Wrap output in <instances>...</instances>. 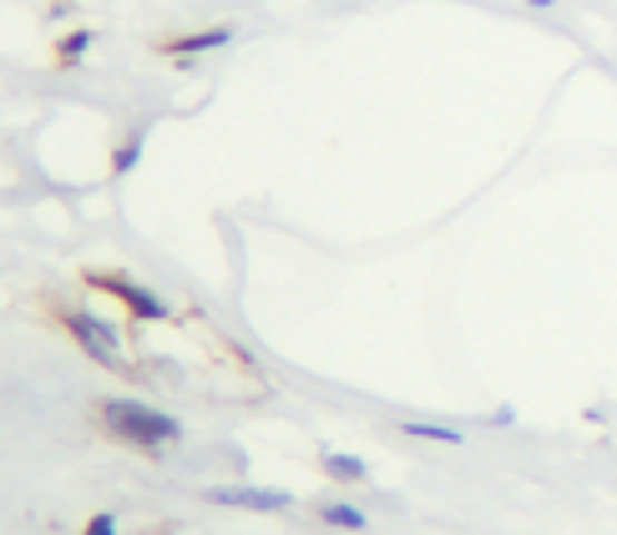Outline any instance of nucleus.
Wrapping results in <instances>:
<instances>
[{
  "instance_id": "39448f33",
  "label": "nucleus",
  "mask_w": 617,
  "mask_h": 535,
  "mask_svg": "<svg viewBox=\"0 0 617 535\" xmlns=\"http://www.w3.org/2000/svg\"><path fill=\"white\" fill-rule=\"evenodd\" d=\"M233 41V26H213V31H193V36H177L167 41V56H203V51H218V46Z\"/></svg>"
},
{
  "instance_id": "20e7f679",
  "label": "nucleus",
  "mask_w": 617,
  "mask_h": 535,
  "mask_svg": "<svg viewBox=\"0 0 617 535\" xmlns=\"http://www.w3.org/2000/svg\"><path fill=\"white\" fill-rule=\"evenodd\" d=\"M97 284H107L111 294L127 304V314L133 318H143V324H157V318H167V304L153 294V288H143V284H133V278H97Z\"/></svg>"
},
{
  "instance_id": "423d86ee",
  "label": "nucleus",
  "mask_w": 617,
  "mask_h": 535,
  "mask_svg": "<svg viewBox=\"0 0 617 535\" xmlns=\"http://www.w3.org/2000/svg\"><path fill=\"white\" fill-rule=\"evenodd\" d=\"M324 475H330V480H340V485H360L364 475H370V465H364L360 455H334V449H324Z\"/></svg>"
},
{
  "instance_id": "7ed1b4c3",
  "label": "nucleus",
  "mask_w": 617,
  "mask_h": 535,
  "mask_svg": "<svg viewBox=\"0 0 617 535\" xmlns=\"http://www.w3.org/2000/svg\"><path fill=\"white\" fill-rule=\"evenodd\" d=\"M213 505H228V511H288L294 505V495L288 491H264V485H218V491H208Z\"/></svg>"
},
{
  "instance_id": "f8f14e48",
  "label": "nucleus",
  "mask_w": 617,
  "mask_h": 535,
  "mask_svg": "<svg viewBox=\"0 0 617 535\" xmlns=\"http://www.w3.org/2000/svg\"><path fill=\"white\" fill-rule=\"evenodd\" d=\"M511 419H517V409H511V405H501V409H497V415H491V425H497V429H501V425H511Z\"/></svg>"
},
{
  "instance_id": "1a4fd4ad",
  "label": "nucleus",
  "mask_w": 617,
  "mask_h": 535,
  "mask_svg": "<svg viewBox=\"0 0 617 535\" xmlns=\"http://www.w3.org/2000/svg\"><path fill=\"white\" fill-rule=\"evenodd\" d=\"M320 515H324V525H340V531H364V525H370L364 511H354V505H344V501H330Z\"/></svg>"
},
{
  "instance_id": "9d476101",
  "label": "nucleus",
  "mask_w": 617,
  "mask_h": 535,
  "mask_svg": "<svg viewBox=\"0 0 617 535\" xmlns=\"http://www.w3.org/2000/svg\"><path fill=\"white\" fill-rule=\"evenodd\" d=\"M56 51H61V66H71V61H81V56L91 51V31H71L67 41L56 46Z\"/></svg>"
},
{
  "instance_id": "f257e3e1",
  "label": "nucleus",
  "mask_w": 617,
  "mask_h": 535,
  "mask_svg": "<svg viewBox=\"0 0 617 535\" xmlns=\"http://www.w3.org/2000/svg\"><path fill=\"white\" fill-rule=\"evenodd\" d=\"M101 419H107V429L117 439L143 445V449H163V445H173V439H183V425H177L173 415H163V409L143 405V399H107Z\"/></svg>"
},
{
  "instance_id": "0eeeda50",
  "label": "nucleus",
  "mask_w": 617,
  "mask_h": 535,
  "mask_svg": "<svg viewBox=\"0 0 617 535\" xmlns=\"http://www.w3.org/2000/svg\"><path fill=\"white\" fill-rule=\"evenodd\" d=\"M400 429H405L410 439H435V445H461V439H466L461 429H451V425H425V419H405Z\"/></svg>"
},
{
  "instance_id": "ddd939ff",
  "label": "nucleus",
  "mask_w": 617,
  "mask_h": 535,
  "mask_svg": "<svg viewBox=\"0 0 617 535\" xmlns=\"http://www.w3.org/2000/svg\"><path fill=\"white\" fill-rule=\"evenodd\" d=\"M527 6H537V11H551V6H557V0H527Z\"/></svg>"
},
{
  "instance_id": "9b49d317",
  "label": "nucleus",
  "mask_w": 617,
  "mask_h": 535,
  "mask_svg": "<svg viewBox=\"0 0 617 535\" xmlns=\"http://www.w3.org/2000/svg\"><path fill=\"white\" fill-rule=\"evenodd\" d=\"M81 535H117V515H111V511L91 515V521H87V531H81Z\"/></svg>"
},
{
  "instance_id": "6e6552de",
  "label": "nucleus",
  "mask_w": 617,
  "mask_h": 535,
  "mask_svg": "<svg viewBox=\"0 0 617 535\" xmlns=\"http://www.w3.org/2000/svg\"><path fill=\"white\" fill-rule=\"evenodd\" d=\"M143 142H147V131L137 127L133 137H127V142L117 147V157H111V172H117V177H127V172H133V167L143 162Z\"/></svg>"
},
{
  "instance_id": "f03ea898",
  "label": "nucleus",
  "mask_w": 617,
  "mask_h": 535,
  "mask_svg": "<svg viewBox=\"0 0 617 535\" xmlns=\"http://www.w3.org/2000/svg\"><path fill=\"white\" fill-rule=\"evenodd\" d=\"M67 328H71V339L81 344V354H91L97 364H117L121 359V334L111 324H101L97 314L77 308V314H67Z\"/></svg>"
}]
</instances>
